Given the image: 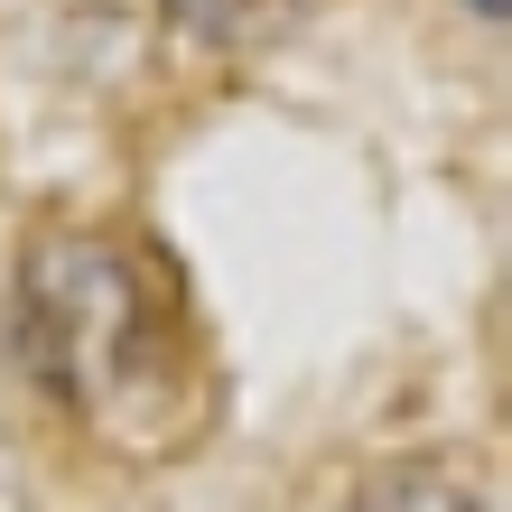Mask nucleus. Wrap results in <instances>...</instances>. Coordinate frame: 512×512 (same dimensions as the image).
<instances>
[{"label": "nucleus", "instance_id": "1", "mask_svg": "<svg viewBox=\"0 0 512 512\" xmlns=\"http://www.w3.org/2000/svg\"><path fill=\"white\" fill-rule=\"evenodd\" d=\"M19 317L38 345V373L122 447H168L187 429V336H177L168 280H149L140 252L94 233H47L19 261Z\"/></svg>", "mask_w": 512, "mask_h": 512}, {"label": "nucleus", "instance_id": "2", "mask_svg": "<svg viewBox=\"0 0 512 512\" xmlns=\"http://www.w3.org/2000/svg\"><path fill=\"white\" fill-rule=\"evenodd\" d=\"M354 512H494L475 485H457V475L438 466H382L354 485Z\"/></svg>", "mask_w": 512, "mask_h": 512}, {"label": "nucleus", "instance_id": "3", "mask_svg": "<svg viewBox=\"0 0 512 512\" xmlns=\"http://www.w3.org/2000/svg\"><path fill=\"white\" fill-rule=\"evenodd\" d=\"M298 0H168V19H187L196 38H261L270 19H289Z\"/></svg>", "mask_w": 512, "mask_h": 512}, {"label": "nucleus", "instance_id": "4", "mask_svg": "<svg viewBox=\"0 0 512 512\" xmlns=\"http://www.w3.org/2000/svg\"><path fill=\"white\" fill-rule=\"evenodd\" d=\"M475 10H485V19H503V0H475Z\"/></svg>", "mask_w": 512, "mask_h": 512}]
</instances>
